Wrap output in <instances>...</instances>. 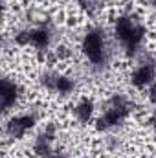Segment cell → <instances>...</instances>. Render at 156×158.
Returning <instances> with one entry per match:
<instances>
[{
	"label": "cell",
	"instance_id": "obj_1",
	"mask_svg": "<svg viewBox=\"0 0 156 158\" xmlns=\"http://www.w3.org/2000/svg\"><path fill=\"white\" fill-rule=\"evenodd\" d=\"M83 52H84V55H86L92 63H101V61H103L105 44H103V37H101L99 31H90V33H86V37L83 39Z\"/></svg>",
	"mask_w": 156,
	"mask_h": 158
},
{
	"label": "cell",
	"instance_id": "obj_2",
	"mask_svg": "<svg viewBox=\"0 0 156 158\" xmlns=\"http://www.w3.org/2000/svg\"><path fill=\"white\" fill-rule=\"evenodd\" d=\"M136 30H138V26H134V22H132L129 17H119L116 20V30H114V33H116V39L119 40V42L127 44L129 40L132 39V35L136 33Z\"/></svg>",
	"mask_w": 156,
	"mask_h": 158
},
{
	"label": "cell",
	"instance_id": "obj_3",
	"mask_svg": "<svg viewBox=\"0 0 156 158\" xmlns=\"http://www.w3.org/2000/svg\"><path fill=\"white\" fill-rule=\"evenodd\" d=\"M31 127H33V118H30V116H17L7 125V131H9V134L13 138H22L26 134V131L31 129Z\"/></svg>",
	"mask_w": 156,
	"mask_h": 158
},
{
	"label": "cell",
	"instance_id": "obj_4",
	"mask_svg": "<svg viewBox=\"0 0 156 158\" xmlns=\"http://www.w3.org/2000/svg\"><path fill=\"white\" fill-rule=\"evenodd\" d=\"M154 81V68L151 64H142L134 74H132V83L136 86H151Z\"/></svg>",
	"mask_w": 156,
	"mask_h": 158
},
{
	"label": "cell",
	"instance_id": "obj_5",
	"mask_svg": "<svg viewBox=\"0 0 156 158\" xmlns=\"http://www.w3.org/2000/svg\"><path fill=\"white\" fill-rule=\"evenodd\" d=\"M0 98H2V107H4V110H7L11 105H15V99H17V86H15V83H11L9 79H4V81H2Z\"/></svg>",
	"mask_w": 156,
	"mask_h": 158
},
{
	"label": "cell",
	"instance_id": "obj_6",
	"mask_svg": "<svg viewBox=\"0 0 156 158\" xmlns=\"http://www.w3.org/2000/svg\"><path fill=\"white\" fill-rule=\"evenodd\" d=\"M76 112H77L79 121L86 123L88 119L92 118V112H94V105H92V101L84 99L83 103H79V105H77V109H76Z\"/></svg>",
	"mask_w": 156,
	"mask_h": 158
},
{
	"label": "cell",
	"instance_id": "obj_7",
	"mask_svg": "<svg viewBox=\"0 0 156 158\" xmlns=\"http://www.w3.org/2000/svg\"><path fill=\"white\" fill-rule=\"evenodd\" d=\"M154 127H156V116H154Z\"/></svg>",
	"mask_w": 156,
	"mask_h": 158
},
{
	"label": "cell",
	"instance_id": "obj_8",
	"mask_svg": "<svg viewBox=\"0 0 156 158\" xmlns=\"http://www.w3.org/2000/svg\"><path fill=\"white\" fill-rule=\"evenodd\" d=\"M153 4H154V6H156V0H153Z\"/></svg>",
	"mask_w": 156,
	"mask_h": 158
}]
</instances>
